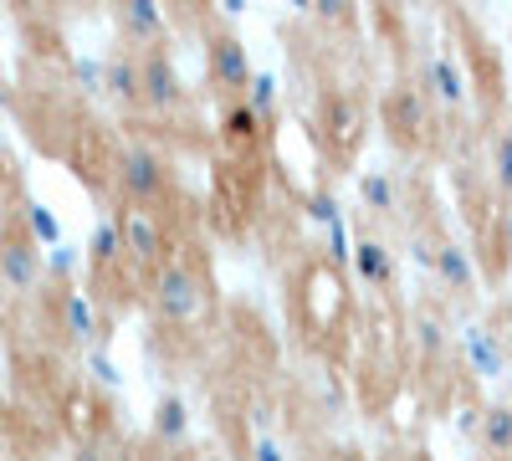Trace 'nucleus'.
Listing matches in <instances>:
<instances>
[{
  "instance_id": "28",
  "label": "nucleus",
  "mask_w": 512,
  "mask_h": 461,
  "mask_svg": "<svg viewBox=\"0 0 512 461\" xmlns=\"http://www.w3.org/2000/svg\"><path fill=\"white\" fill-rule=\"evenodd\" d=\"M502 241L512 246V205H507V211H502Z\"/></svg>"
},
{
  "instance_id": "7",
  "label": "nucleus",
  "mask_w": 512,
  "mask_h": 461,
  "mask_svg": "<svg viewBox=\"0 0 512 461\" xmlns=\"http://www.w3.org/2000/svg\"><path fill=\"white\" fill-rule=\"evenodd\" d=\"M461 354H466V364H472V374H482V380H492V374H502V369L512 364L502 333H492V328H482V323L461 328Z\"/></svg>"
},
{
  "instance_id": "26",
  "label": "nucleus",
  "mask_w": 512,
  "mask_h": 461,
  "mask_svg": "<svg viewBox=\"0 0 512 461\" xmlns=\"http://www.w3.org/2000/svg\"><path fill=\"white\" fill-rule=\"evenodd\" d=\"M436 251H441V246H436L431 236H425V231H415V236H410V262H415V267L436 272Z\"/></svg>"
},
{
  "instance_id": "5",
  "label": "nucleus",
  "mask_w": 512,
  "mask_h": 461,
  "mask_svg": "<svg viewBox=\"0 0 512 461\" xmlns=\"http://www.w3.org/2000/svg\"><path fill=\"white\" fill-rule=\"evenodd\" d=\"M47 272V257L31 236H6L0 241V287L6 292H31Z\"/></svg>"
},
{
  "instance_id": "34",
  "label": "nucleus",
  "mask_w": 512,
  "mask_h": 461,
  "mask_svg": "<svg viewBox=\"0 0 512 461\" xmlns=\"http://www.w3.org/2000/svg\"><path fill=\"white\" fill-rule=\"evenodd\" d=\"M21 461H26V456H21Z\"/></svg>"
},
{
  "instance_id": "10",
  "label": "nucleus",
  "mask_w": 512,
  "mask_h": 461,
  "mask_svg": "<svg viewBox=\"0 0 512 461\" xmlns=\"http://www.w3.org/2000/svg\"><path fill=\"white\" fill-rule=\"evenodd\" d=\"M436 277H441L451 292H472V287H477L472 251H466L461 241H441V251H436Z\"/></svg>"
},
{
  "instance_id": "17",
  "label": "nucleus",
  "mask_w": 512,
  "mask_h": 461,
  "mask_svg": "<svg viewBox=\"0 0 512 461\" xmlns=\"http://www.w3.org/2000/svg\"><path fill=\"white\" fill-rule=\"evenodd\" d=\"M262 113H256L246 98L241 103H231L226 108V118H221V134H226V144H256V134H262Z\"/></svg>"
},
{
  "instance_id": "14",
  "label": "nucleus",
  "mask_w": 512,
  "mask_h": 461,
  "mask_svg": "<svg viewBox=\"0 0 512 461\" xmlns=\"http://www.w3.org/2000/svg\"><path fill=\"white\" fill-rule=\"evenodd\" d=\"M21 226L36 246H62V221L52 216V205H41V200H21Z\"/></svg>"
},
{
  "instance_id": "33",
  "label": "nucleus",
  "mask_w": 512,
  "mask_h": 461,
  "mask_svg": "<svg viewBox=\"0 0 512 461\" xmlns=\"http://www.w3.org/2000/svg\"><path fill=\"white\" fill-rule=\"evenodd\" d=\"M0 374H6V359H0Z\"/></svg>"
},
{
  "instance_id": "27",
  "label": "nucleus",
  "mask_w": 512,
  "mask_h": 461,
  "mask_svg": "<svg viewBox=\"0 0 512 461\" xmlns=\"http://www.w3.org/2000/svg\"><path fill=\"white\" fill-rule=\"evenodd\" d=\"M251 461H287V456H282V446H277V441H267V436H262V441L251 446Z\"/></svg>"
},
{
  "instance_id": "19",
  "label": "nucleus",
  "mask_w": 512,
  "mask_h": 461,
  "mask_svg": "<svg viewBox=\"0 0 512 461\" xmlns=\"http://www.w3.org/2000/svg\"><path fill=\"white\" fill-rule=\"evenodd\" d=\"M415 344H420L425 359H441V354H446V323H441L431 308L415 313Z\"/></svg>"
},
{
  "instance_id": "15",
  "label": "nucleus",
  "mask_w": 512,
  "mask_h": 461,
  "mask_svg": "<svg viewBox=\"0 0 512 461\" xmlns=\"http://www.w3.org/2000/svg\"><path fill=\"white\" fill-rule=\"evenodd\" d=\"M118 26H123V36H134V41H159L164 36V11L149 6V0H134V6L118 11Z\"/></svg>"
},
{
  "instance_id": "30",
  "label": "nucleus",
  "mask_w": 512,
  "mask_h": 461,
  "mask_svg": "<svg viewBox=\"0 0 512 461\" xmlns=\"http://www.w3.org/2000/svg\"><path fill=\"white\" fill-rule=\"evenodd\" d=\"M502 344H507V354H512V323H502Z\"/></svg>"
},
{
  "instance_id": "11",
  "label": "nucleus",
  "mask_w": 512,
  "mask_h": 461,
  "mask_svg": "<svg viewBox=\"0 0 512 461\" xmlns=\"http://www.w3.org/2000/svg\"><path fill=\"white\" fill-rule=\"evenodd\" d=\"M425 88H431V98L446 103V108H461L466 103V82H461V72H456L451 57H431V62H425Z\"/></svg>"
},
{
  "instance_id": "18",
  "label": "nucleus",
  "mask_w": 512,
  "mask_h": 461,
  "mask_svg": "<svg viewBox=\"0 0 512 461\" xmlns=\"http://www.w3.org/2000/svg\"><path fill=\"white\" fill-rule=\"evenodd\" d=\"M123 257V231H118V221H103L98 231H93V241H88V262L103 272V267H113Z\"/></svg>"
},
{
  "instance_id": "8",
  "label": "nucleus",
  "mask_w": 512,
  "mask_h": 461,
  "mask_svg": "<svg viewBox=\"0 0 512 461\" xmlns=\"http://www.w3.org/2000/svg\"><path fill=\"white\" fill-rule=\"evenodd\" d=\"M57 323H62V333L72 344H98V333H103V323H98V308H93V298L88 292H77V287H62V298H57Z\"/></svg>"
},
{
  "instance_id": "22",
  "label": "nucleus",
  "mask_w": 512,
  "mask_h": 461,
  "mask_svg": "<svg viewBox=\"0 0 512 461\" xmlns=\"http://www.w3.org/2000/svg\"><path fill=\"white\" fill-rule=\"evenodd\" d=\"M82 364H88V374H93V380H98L103 390H113V385H118V364L108 359V349H98V344H93L88 354H82Z\"/></svg>"
},
{
  "instance_id": "4",
  "label": "nucleus",
  "mask_w": 512,
  "mask_h": 461,
  "mask_svg": "<svg viewBox=\"0 0 512 461\" xmlns=\"http://www.w3.org/2000/svg\"><path fill=\"white\" fill-rule=\"evenodd\" d=\"M139 67H144V108H154V113H175V108H185L180 67L169 62L164 47H149V52L139 57Z\"/></svg>"
},
{
  "instance_id": "32",
  "label": "nucleus",
  "mask_w": 512,
  "mask_h": 461,
  "mask_svg": "<svg viewBox=\"0 0 512 461\" xmlns=\"http://www.w3.org/2000/svg\"><path fill=\"white\" fill-rule=\"evenodd\" d=\"M200 461H221V456H200Z\"/></svg>"
},
{
  "instance_id": "1",
  "label": "nucleus",
  "mask_w": 512,
  "mask_h": 461,
  "mask_svg": "<svg viewBox=\"0 0 512 461\" xmlns=\"http://www.w3.org/2000/svg\"><path fill=\"white\" fill-rule=\"evenodd\" d=\"M113 180H118V195L128 205H154L164 190H169V159L149 144H123L118 159H113Z\"/></svg>"
},
{
  "instance_id": "13",
  "label": "nucleus",
  "mask_w": 512,
  "mask_h": 461,
  "mask_svg": "<svg viewBox=\"0 0 512 461\" xmlns=\"http://www.w3.org/2000/svg\"><path fill=\"white\" fill-rule=\"evenodd\" d=\"M487 456H512V405H487L482 410V431H477Z\"/></svg>"
},
{
  "instance_id": "9",
  "label": "nucleus",
  "mask_w": 512,
  "mask_h": 461,
  "mask_svg": "<svg viewBox=\"0 0 512 461\" xmlns=\"http://www.w3.org/2000/svg\"><path fill=\"white\" fill-rule=\"evenodd\" d=\"M103 93H108L113 103H123V108L144 103V67H139V57H134V52H113V57H108Z\"/></svg>"
},
{
  "instance_id": "29",
  "label": "nucleus",
  "mask_w": 512,
  "mask_h": 461,
  "mask_svg": "<svg viewBox=\"0 0 512 461\" xmlns=\"http://www.w3.org/2000/svg\"><path fill=\"white\" fill-rule=\"evenodd\" d=\"M77 461H103V446H82V456Z\"/></svg>"
},
{
  "instance_id": "20",
  "label": "nucleus",
  "mask_w": 512,
  "mask_h": 461,
  "mask_svg": "<svg viewBox=\"0 0 512 461\" xmlns=\"http://www.w3.org/2000/svg\"><path fill=\"white\" fill-rule=\"evenodd\" d=\"M185 426H190V421H185V405H180L175 395H164L159 410H154V436H159V441H180Z\"/></svg>"
},
{
  "instance_id": "23",
  "label": "nucleus",
  "mask_w": 512,
  "mask_h": 461,
  "mask_svg": "<svg viewBox=\"0 0 512 461\" xmlns=\"http://www.w3.org/2000/svg\"><path fill=\"white\" fill-rule=\"evenodd\" d=\"M492 170H497V185L512 190V134H497L492 139Z\"/></svg>"
},
{
  "instance_id": "31",
  "label": "nucleus",
  "mask_w": 512,
  "mask_h": 461,
  "mask_svg": "<svg viewBox=\"0 0 512 461\" xmlns=\"http://www.w3.org/2000/svg\"><path fill=\"white\" fill-rule=\"evenodd\" d=\"M226 461H251V456H226Z\"/></svg>"
},
{
  "instance_id": "12",
  "label": "nucleus",
  "mask_w": 512,
  "mask_h": 461,
  "mask_svg": "<svg viewBox=\"0 0 512 461\" xmlns=\"http://www.w3.org/2000/svg\"><path fill=\"white\" fill-rule=\"evenodd\" d=\"M354 262H359V277L369 287H390L395 282V251L384 246V241H374V236L354 246Z\"/></svg>"
},
{
  "instance_id": "16",
  "label": "nucleus",
  "mask_w": 512,
  "mask_h": 461,
  "mask_svg": "<svg viewBox=\"0 0 512 461\" xmlns=\"http://www.w3.org/2000/svg\"><path fill=\"white\" fill-rule=\"evenodd\" d=\"M359 195H364L369 211H379V216H395V211H400V185H395L390 170H369V175L359 180Z\"/></svg>"
},
{
  "instance_id": "3",
  "label": "nucleus",
  "mask_w": 512,
  "mask_h": 461,
  "mask_svg": "<svg viewBox=\"0 0 512 461\" xmlns=\"http://www.w3.org/2000/svg\"><path fill=\"white\" fill-rule=\"evenodd\" d=\"M118 221V231H123V251L134 257L139 267H164V226H159V216L154 211H144V205H128V211H118L113 216Z\"/></svg>"
},
{
  "instance_id": "6",
  "label": "nucleus",
  "mask_w": 512,
  "mask_h": 461,
  "mask_svg": "<svg viewBox=\"0 0 512 461\" xmlns=\"http://www.w3.org/2000/svg\"><path fill=\"white\" fill-rule=\"evenodd\" d=\"M210 82L221 93H246L251 88V67H246V47L236 36H210V52H205Z\"/></svg>"
},
{
  "instance_id": "21",
  "label": "nucleus",
  "mask_w": 512,
  "mask_h": 461,
  "mask_svg": "<svg viewBox=\"0 0 512 461\" xmlns=\"http://www.w3.org/2000/svg\"><path fill=\"white\" fill-rule=\"evenodd\" d=\"M246 103L262 113V118H272V103H277V77L272 72H256L251 77V88H246Z\"/></svg>"
},
{
  "instance_id": "2",
  "label": "nucleus",
  "mask_w": 512,
  "mask_h": 461,
  "mask_svg": "<svg viewBox=\"0 0 512 461\" xmlns=\"http://www.w3.org/2000/svg\"><path fill=\"white\" fill-rule=\"evenodd\" d=\"M205 303V292H200V277L185 267V262H164L154 272V313L169 318V323H185L195 318Z\"/></svg>"
},
{
  "instance_id": "25",
  "label": "nucleus",
  "mask_w": 512,
  "mask_h": 461,
  "mask_svg": "<svg viewBox=\"0 0 512 461\" xmlns=\"http://www.w3.org/2000/svg\"><path fill=\"white\" fill-rule=\"evenodd\" d=\"M72 77H77V88H82V93H103V77H108V62H88V57H82V62L72 67Z\"/></svg>"
},
{
  "instance_id": "24",
  "label": "nucleus",
  "mask_w": 512,
  "mask_h": 461,
  "mask_svg": "<svg viewBox=\"0 0 512 461\" xmlns=\"http://www.w3.org/2000/svg\"><path fill=\"white\" fill-rule=\"evenodd\" d=\"M77 267H82V251H77V246H67V241H62V246H52V251H47V272H52V277H72Z\"/></svg>"
}]
</instances>
